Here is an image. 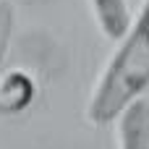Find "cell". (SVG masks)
Here are the masks:
<instances>
[{
  "instance_id": "obj_1",
  "label": "cell",
  "mask_w": 149,
  "mask_h": 149,
  "mask_svg": "<svg viewBox=\"0 0 149 149\" xmlns=\"http://www.w3.org/2000/svg\"><path fill=\"white\" fill-rule=\"evenodd\" d=\"M149 89V0H144L141 13L131 21V29L113 52L107 68L102 71L89 105L86 120L97 128L110 126L118 113L139 94Z\"/></svg>"
},
{
  "instance_id": "obj_2",
  "label": "cell",
  "mask_w": 149,
  "mask_h": 149,
  "mask_svg": "<svg viewBox=\"0 0 149 149\" xmlns=\"http://www.w3.org/2000/svg\"><path fill=\"white\" fill-rule=\"evenodd\" d=\"M113 123H118V149H149V97H134Z\"/></svg>"
},
{
  "instance_id": "obj_3",
  "label": "cell",
  "mask_w": 149,
  "mask_h": 149,
  "mask_svg": "<svg viewBox=\"0 0 149 149\" xmlns=\"http://www.w3.org/2000/svg\"><path fill=\"white\" fill-rule=\"evenodd\" d=\"M92 10L110 42H120L131 29V10L126 0H92Z\"/></svg>"
},
{
  "instance_id": "obj_4",
  "label": "cell",
  "mask_w": 149,
  "mask_h": 149,
  "mask_svg": "<svg viewBox=\"0 0 149 149\" xmlns=\"http://www.w3.org/2000/svg\"><path fill=\"white\" fill-rule=\"evenodd\" d=\"M10 34H13V8L0 0V65H3V58H5V50H8Z\"/></svg>"
}]
</instances>
